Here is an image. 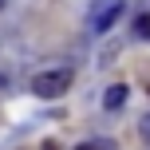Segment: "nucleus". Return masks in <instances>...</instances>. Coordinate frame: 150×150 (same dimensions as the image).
I'll return each instance as SVG.
<instances>
[{
    "mask_svg": "<svg viewBox=\"0 0 150 150\" xmlns=\"http://www.w3.org/2000/svg\"><path fill=\"white\" fill-rule=\"evenodd\" d=\"M71 83H75V71L71 67H52V71H40L36 79H32V91H36L40 99H59Z\"/></svg>",
    "mask_w": 150,
    "mask_h": 150,
    "instance_id": "f257e3e1",
    "label": "nucleus"
},
{
    "mask_svg": "<svg viewBox=\"0 0 150 150\" xmlns=\"http://www.w3.org/2000/svg\"><path fill=\"white\" fill-rule=\"evenodd\" d=\"M119 16H122V4H119V0H115L111 8H103V12L95 16V24H91V28H95V32H107V28H111L115 20H119Z\"/></svg>",
    "mask_w": 150,
    "mask_h": 150,
    "instance_id": "f03ea898",
    "label": "nucleus"
},
{
    "mask_svg": "<svg viewBox=\"0 0 150 150\" xmlns=\"http://www.w3.org/2000/svg\"><path fill=\"white\" fill-rule=\"evenodd\" d=\"M122 103H127V87H122V83L107 87V95H103V107H107V111H119Z\"/></svg>",
    "mask_w": 150,
    "mask_h": 150,
    "instance_id": "7ed1b4c3",
    "label": "nucleus"
},
{
    "mask_svg": "<svg viewBox=\"0 0 150 150\" xmlns=\"http://www.w3.org/2000/svg\"><path fill=\"white\" fill-rule=\"evenodd\" d=\"M75 150H115V142L111 138H91V142H79Z\"/></svg>",
    "mask_w": 150,
    "mask_h": 150,
    "instance_id": "20e7f679",
    "label": "nucleus"
},
{
    "mask_svg": "<svg viewBox=\"0 0 150 150\" xmlns=\"http://www.w3.org/2000/svg\"><path fill=\"white\" fill-rule=\"evenodd\" d=\"M134 36H142V40H150V12H142L134 20Z\"/></svg>",
    "mask_w": 150,
    "mask_h": 150,
    "instance_id": "39448f33",
    "label": "nucleus"
},
{
    "mask_svg": "<svg viewBox=\"0 0 150 150\" xmlns=\"http://www.w3.org/2000/svg\"><path fill=\"white\" fill-rule=\"evenodd\" d=\"M142 134L150 138V115H146V119H142Z\"/></svg>",
    "mask_w": 150,
    "mask_h": 150,
    "instance_id": "423d86ee",
    "label": "nucleus"
},
{
    "mask_svg": "<svg viewBox=\"0 0 150 150\" xmlns=\"http://www.w3.org/2000/svg\"><path fill=\"white\" fill-rule=\"evenodd\" d=\"M0 8H4V0H0Z\"/></svg>",
    "mask_w": 150,
    "mask_h": 150,
    "instance_id": "0eeeda50",
    "label": "nucleus"
}]
</instances>
